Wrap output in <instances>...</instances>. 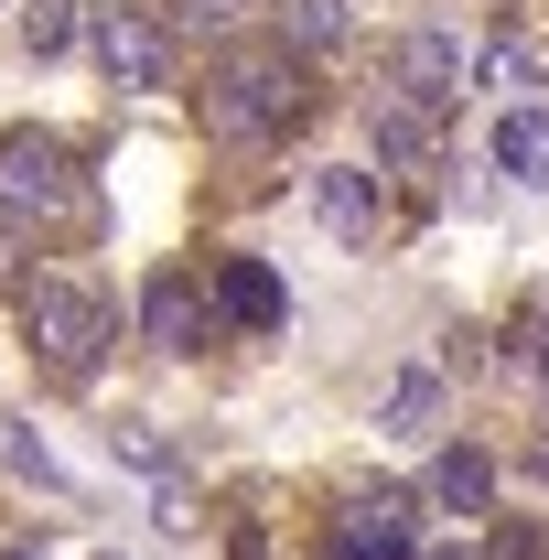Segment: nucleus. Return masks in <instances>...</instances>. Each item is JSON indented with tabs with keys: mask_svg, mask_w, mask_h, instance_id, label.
<instances>
[{
	"mask_svg": "<svg viewBox=\"0 0 549 560\" xmlns=\"http://www.w3.org/2000/svg\"><path fill=\"white\" fill-rule=\"evenodd\" d=\"M195 324H206V302H195V280H184V270H162L151 291H140V335H151L162 355L195 346Z\"/></svg>",
	"mask_w": 549,
	"mask_h": 560,
	"instance_id": "obj_10",
	"label": "nucleus"
},
{
	"mask_svg": "<svg viewBox=\"0 0 549 560\" xmlns=\"http://www.w3.org/2000/svg\"><path fill=\"white\" fill-rule=\"evenodd\" d=\"M388 75H399L410 97H431V108H453L464 75H475V55H464V33H410V44L388 55Z\"/></svg>",
	"mask_w": 549,
	"mask_h": 560,
	"instance_id": "obj_8",
	"label": "nucleus"
},
{
	"mask_svg": "<svg viewBox=\"0 0 549 560\" xmlns=\"http://www.w3.org/2000/svg\"><path fill=\"white\" fill-rule=\"evenodd\" d=\"M410 539H420V495H399V486L355 495L335 517V560H420Z\"/></svg>",
	"mask_w": 549,
	"mask_h": 560,
	"instance_id": "obj_5",
	"label": "nucleus"
},
{
	"mask_svg": "<svg viewBox=\"0 0 549 560\" xmlns=\"http://www.w3.org/2000/svg\"><path fill=\"white\" fill-rule=\"evenodd\" d=\"M302 108H313V75L291 66V55H237V66L206 75V130L215 140H270Z\"/></svg>",
	"mask_w": 549,
	"mask_h": 560,
	"instance_id": "obj_2",
	"label": "nucleus"
},
{
	"mask_svg": "<svg viewBox=\"0 0 549 560\" xmlns=\"http://www.w3.org/2000/svg\"><path fill=\"white\" fill-rule=\"evenodd\" d=\"M11 560H33V550H11Z\"/></svg>",
	"mask_w": 549,
	"mask_h": 560,
	"instance_id": "obj_22",
	"label": "nucleus"
},
{
	"mask_svg": "<svg viewBox=\"0 0 549 560\" xmlns=\"http://www.w3.org/2000/svg\"><path fill=\"white\" fill-rule=\"evenodd\" d=\"M22 335H33V355H44L55 388H86L97 355H108V302L75 291V280H22Z\"/></svg>",
	"mask_w": 549,
	"mask_h": 560,
	"instance_id": "obj_3",
	"label": "nucleus"
},
{
	"mask_svg": "<svg viewBox=\"0 0 549 560\" xmlns=\"http://www.w3.org/2000/svg\"><path fill=\"white\" fill-rule=\"evenodd\" d=\"M517 475H528V486L549 495V431H539V442H528V453H517Z\"/></svg>",
	"mask_w": 549,
	"mask_h": 560,
	"instance_id": "obj_20",
	"label": "nucleus"
},
{
	"mask_svg": "<svg viewBox=\"0 0 549 560\" xmlns=\"http://www.w3.org/2000/svg\"><path fill=\"white\" fill-rule=\"evenodd\" d=\"M0 226H22V237H75V226H97V195H86V173L66 162V140H44V130L0 140Z\"/></svg>",
	"mask_w": 549,
	"mask_h": 560,
	"instance_id": "obj_1",
	"label": "nucleus"
},
{
	"mask_svg": "<svg viewBox=\"0 0 549 560\" xmlns=\"http://www.w3.org/2000/svg\"><path fill=\"white\" fill-rule=\"evenodd\" d=\"M528 355H539V366H549V313H539V346H528Z\"/></svg>",
	"mask_w": 549,
	"mask_h": 560,
	"instance_id": "obj_21",
	"label": "nucleus"
},
{
	"mask_svg": "<svg viewBox=\"0 0 549 560\" xmlns=\"http://www.w3.org/2000/svg\"><path fill=\"white\" fill-rule=\"evenodd\" d=\"M215 313H226L237 335H270L291 302H280V280L259 270V259H215Z\"/></svg>",
	"mask_w": 549,
	"mask_h": 560,
	"instance_id": "obj_9",
	"label": "nucleus"
},
{
	"mask_svg": "<svg viewBox=\"0 0 549 560\" xmlns=\"http://www.w3.org/2000/svg\"><path fill=\"white\" fill-rule=\"evenodd\" d=\"M313 215H324V237H344V248H377V226H388V206H377V173H355V162L313 173Z\"/></svg>",
	"mask_w": 549,
	"mask_h": 560,
	"instance_id": "obj_7",
	"label": "nucleus"
},
{
	"mask_svg": "<svg viewBox=\"0 0 549 560\" xmlns=\"http://www.w3.org/2000/svg\"><path fill=\"white\" fill-rule=\"evenodd\" d=\"M431 410H442V377H431V366H410V377L388 388V431H431Z\"/></svg>",
	"mask_w": 549,
	"mask_h": 560,
	"instance_id": "obj_14",
	"label": "nucleus"
},
{
	"mask_svg": "<svg viewBox=\"0 0 549 560\" xmlns=\"http://www.w3.org/2000/svg\"><path fill=\"white\" fill-rule=\"evenodd\" d=\"M66 33H75L66 0H33V11H22V55H66Z\"/></svg>",
	"mask_w": 549,
	"mask_h": 560,
	"instance_id": "obj_15",
	"label": "nucleus"
},
{
	"mask_svg": "<svg viewBox=\"0 0 549 560\" xmlns=\"http://www.w3.org/2000/svg\"><path fill=\"white\" fill-rule=\"evenodd\" d=\"M270 0H184V33H248Z\"/></svg>",
	"mask_w": 549,
	"mask_h": 560,
	"instance_id": "obj_16",
	"label": "nucleus"
},
{
	"mask_svg": "<svg viewBox=\"0 0 549 560\" xmlns=\"http://www.w3.org/2000/svg\"><path fill=\"white\" fill-rule=\"evenodd\" d=\"M475 75H484V86H539V75H549V44H539V33H495V44L475 55Z\"/></svg>",
	"mask_w": 549,
	"mask_h": 560,
	"instance_id": "obj_13",
	"label": "nucleus"
},
{
	"mask_svg": "<svg viewBox=\"0 0 549 560\" xmlns=\"http://www.w3.org/2000/svg\"><path fill=\"white\" fill-rule=\"evenodd\" d=\"M291 22H302V44H344V11H335V0H302Z\"/></svg>",
	"mask_w": 549,
	"mask_h": 560,
	"instance_id": "obj_19",
	"label": "nucleus"
},
{
	"mask_svg": "<svg viewBox=\"0 0 549 560\" xmlns=\"http://www.w3.org/2000/svg\"><path fill=\"white\" fill-rule=\"evenodd\" d=\"M495 162H506L517 184H549V108H506V119H495Z\"/></svg>",
	"mask_w": 549,
	"mask_h": 560,
	"instance_id": "obj_12",
	"label": "nucleus"
},
{
	"mask_svg": "<svg viewBox=\"0 0 549 560\" xmlns=\"http://www.w3.org/2000/svg\"><path fill=\"white\" fill-rule=\"evenodd\" d=\"M97 66H108V86H140V97H151V86H173V33H162L151 11H119V0H108V11H97Z\"/></svg>",
	"mask_w": 549,
	"mask_h": 560,
	"instance_id": "obj_4",
	"label": "nucleus"
},
{
	"mask_svg": "<svg viewBox=\"0 0 549 560\" xmlns=\"http://www.w3.org/2000/svg\"><path fill=\"white\" fill-rule=\"evenodd\" d=\"M431 506H453V517H484V506H495V453L453 442V453L431 464Z\"/></svg>",
	"mask_w": 549,
	"mask_h": 560,
	"instance_id": "obj_11",
	"label": "nucleus"
},
{
	"mask_svg": "<svg viewBox=\"0 0 549 560\" xmlns=\"http://www.w3.org/2000/svg\"><path fill=\"white\" fill-rule=\"evenodd\" d=\"M0 464H11V475H33V486H55V453H44L33 431H11V442H0Z\"/></svg>",
	"mask_w": 549,
	"mask_h": 560,
	"instance_id": "obj_17",
	"label": "nucleus"
},
{
	"mask_svg": "<svg viewBox=\"0 0 549 560\" xmlns=\"http://www.w3.org/2000/svg\"><path fill=\"white\" fill-rule=\"evenodd\" d=\"M366 130H377V151H388L399 173H431V151H442V108H431V97H410L399 75H377V97H366Z\"/></svg>",
	"mask_w": 549,
	"mask_h": 560,
	"instance_id": "obj_6",
	"label": "nucleus"
},
{
	"mask_svg": "<svg viewBox=\"0 0 549 560\" xmlns=\"http://www.w3.org/2000/svg\"><path fill=\"white\" fill-rule=\"evenodd\" d=\"M442 560H539V539H528V528H506V539H475V550H442Z\"/></svg>",
	"mask_w": 549,
	"mask_h": 560,
	"instance_id": "obj_18",
	"label": "nucleus"
}]
</instances>
